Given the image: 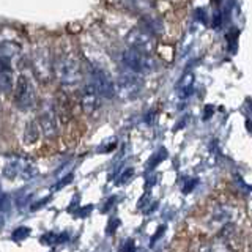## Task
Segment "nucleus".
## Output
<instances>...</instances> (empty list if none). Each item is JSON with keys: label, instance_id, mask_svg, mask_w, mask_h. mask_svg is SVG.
Here are the masks:
<instances>
[{"label": "nucleus", "instance_id": "f257e3e1", "mask_svg": "<svg viewBox=\"0 0 252 252\" xmlns=\"http://www.w3.org/2000/svg\"><path fill=\"white\" fill-rule=\"evenodd\" d=\"M55 66H57L59 81L63 87H66V89H76V87L82 82V77H84L82 66L76 55L73 54L62 55Z\"/></svg>", "mask_w": 252, "mask_h": 252}, {"label": "nucleus", "instance_id": "f03ea898", "mask_svg": "<svg viewBox=\"0 0 252 252\" xmlns=\"http://www.w3.org/2000/svg\"><path fill=\"white\" fill-rule=\"evenodd\" d=\"M142 90V79L140 74L126 68V71H122L120 76L117 77L115 82V94L123 101H131L139 96Z\"/></svg>", "mask_w": 252, "mask_h": 252}, {"label": "nucleus", "instance_id": "7ed1b4c3", "mask_svg": "<svg viewBox=\"0 0 252 252\" xmlns=\"http://www.w3.org/2000/svg\"><path fill=\"white\" fill-rule=\"evenodd\" d=\"M14 99L21 110H30L36 102V92L30 79L26 74H21L16 79L14 85Z\"/></svg>", "mask_w": 252, "mask_h": 252}, {"label": "nucleus", "instance_id": "20e7f679", "mask_svg": "<svg viewBox=\"0 0 252 252\" xmlns=\"http://www.w3.org/2000/svg\"><path fill=\"white\" fill-rule=\"evenodd\" d=\"M32 68H33V74L39 82H49L52 77V59L49 49L44 46L38 47L33 52V59H32Z\"/></svg>", "mask_w": 252, "mask_h": 252}, {"label": "nucleus", "instance_id": "39448f33", "mask_svg": "<svg viewBox=\"0 0 252 252\" xmlns=\"http://www.w3.org/2000/svg\"><path fill=\"white\" fill-rule=\"evenodd\" d=\"M122 60L126 68L137 74L150 73L155 68V62L150 59V54H144L140 51L132 49V47H129L128 51H125L122 54Z\"/></svg>", "mask_w": 252, "mask_h": 252}, {"label": "nucleus", "instance_id": "423d86ee", "mask_svg": "<svg viewBox=\"0 0 252 252\" xmlns=\"http://www.w3.org/2000/svg\"><path fill=\"white\" fill-rule=\"evenodd\" d=\"M126 43H128L129 47H132V49L140 51L144 54H152L155 49L153 35L142 27L131 29L128 32V35H126Z\"/></svg>", "mask_w": 252, "mask_h": 252}, {"label": "nucleus", "instance_id": "0eeeda50", "mask_svg": "<svg viewBox=\"0 0 252 252\" xmlns=\"http://www.w3.org/2000/svg\"><path fill=\"white\" fill-rule=\"evenodd\" d=\"M92 82L94 84V87H96V90L99 92L102 98L112 99L115 96V82L112 81V76L106 69L94 66L92 69Z\"/></svg>", "mask_w": 252, "mask_h": 252}, {"label": "nucleus", "instance_id": "6e6552de", "mask_svg": "<svg viewBox=\"0 0 252 252\" xmlns=\"http://www.w3.org/2000/svg\"><path fill=\"white\" fill-rule=\"evenodd\" d=\"M39 128L46 137H54L59 131V123H57V114L51 102H44L39 112Z\"/></svg>", "mask_w": 252, "mask_h": 252}, {"label": "nucleus", "instance_id": "1a4fd4ad", "mask_svg": "<svg viewBox=\"0 0 252 252\" xmlns=\"http://www.w3.org/2000/svg\"><path fill=\"white\" fill-rule=\"evenodd\" d=\"M99 98H101V94L96 90V87H94L92 81H89L82 89V94H81V104L87 115H93L99 109L101 106Z\"/></svg>", "mask_w": 252, "mask_h": 252}, {"label": "nucleus", "instance_id": "9d476101", "mask_svg": "<svg viewBox=\"0 0 252 252\" xmlns=\"http://www.w3.org/2000/svg\"><path fill=\"white\" fill-rule=\"evenodd\" d=\"M0 90L5 93L13 90V68L8 55H0Z\"/></svg>", "mask_w": 252, "mask_h": 252}, {"label": "nucleus", "instance_id": "9b49d317", "mask_svg": "<svg viewBox=\"0 0 252 252\" xmlns=\"http://www.w3.org/2000/svg\"><path fill=\"white\" fill-rule=\"evenodd\" d=\"M39 132H41V128L35 120H30L26 125V129H24V142L27 145L35 144V142L39 139Z\"/></svg>", "mask_w": 252, "mask_h": 252}, {"label": "nucleus", "instance_id": "f8f14e48", "mask_svg": "<svg viewBox=\"0 0 252 252\" xmlns=\"http://www.w3.org/2000/svg\"><path fill=\"white\" fill-rule=\"evenodd\" d=\"M123 5L128 10L140 14H147V11L152 8V2L150 0H123Z\"/></svg>", "mask_w": 252, "mask_h": 252}, {"label": "nucleus", "instance_id": "ddd939ff", "mask_svg": "<svg viewBox=\"0 0 252 252\" xmlns=\"http://www.w3.org/2000/svg\"><path fill=\"white\" fill-rule=\"evenodd\" d=\"M192 74H186L183 76V79L180 81L178 84V93H180V96H188L189 92H191V87H192Z\"/></svg>", "mask_w": 252, "mask_h": 252}, {"label": "nucleus", "instance_id": "4468645a", "mask_svg": "<svg viewBox=\"0 0 252 252\" xmlns=\"http://www.w3.org/2000/svg\"><path fill=\"white\" fill-rule=\"evenodd\" d=\"M21 169H22V165H21V161H11L10 164H6L5 165V169H3V175L8 177V178H16L21 173Z\"/></svg>", "mask_w": 252, "mask_h": 252}, {"label": "nucleus", "instance_id": "2eb2a0df", "mask_svg": "<svg viewBox=\"0 0 252 252\" xmlns=\"http://www.w3.org/2000/svg\"><path fill=\"white\" fill-rule=\"evenodd\" d=\"M29 235H30V228H29V227H18V228H16V230L11 233V238H13V241L19 243V241H22V240H26Z\"/></svg>", "mask_w": 252, "mask_h": 252}, {"label": "nucleus", "instance_id": "dca6fc26", "mask_svg": "<svg viewBox=\"0 0 252 252\" xmlns=\"http://www.w3.org/2000/svg\"><path fill=\"white\" fill-rule=\"evenodd\" d=\"M66 238V235H55V233H47V235H44L43 238H41V241L44 243V244H57V243H65L63 240Z\"/></svg>", "mask_w": 252, "mask_h": 252}, {"label": "nucleus", "instance_id": "f3484780", "mask_svg": "<svg viewBox=\"0 0 252 252\" xmlns=\"http://www.w3.org/2000/svg\"><path fill=\"white\" fill-rule=\"evenodd\" d=\"M10 208V197L6 194H0V211H6Z\"/></svg>", "mask_w": 252, "mask_h": 252}, {"label": "nucleus", "instance_id": "a211bd4d", "mask_svg": "<svg viewBox=\"0 0 252 252\" xmlns=\"http://www.w3.org/2000/svg\"><path fill=\"white\" fill-rule=\"evenodd\" d=\"M73 180V175H68V177H65V180L62 181V183H57V186H55V189H59V188H63V186H66L69 181Z\"/></svg>", "mask_w": 252, "mask_h": 252}, {"label": "nucleus", "instance_id": "6ab92c4d", "mask_svg": "<svg viewBox=\"0 0 252 252\" xmlns=\"http://www.w3.org/2000/svg\"><path fill=\"white\" fill-rule=\"evenodd\" d=\"M0 92H2V90H0Z\"/></svg>", "mask_w": 252, "mask_h": 252}]
</instances>
